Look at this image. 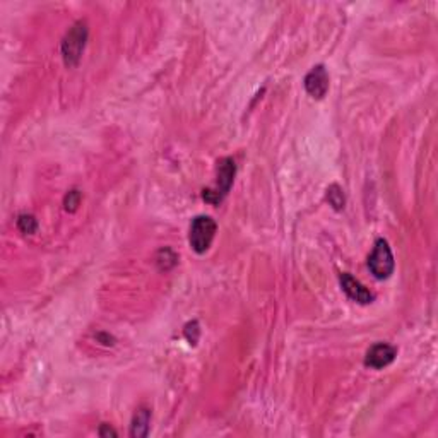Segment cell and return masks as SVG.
<instances>
[{
	"mask_svg": "<svg viewBox=\"0 0 438 438\" xmlns=\"http://www.w3.org/2000/svg\"><path fill=\"white\" fill-rule=\"evenodd\" d=\"M88 41V25L86 21H77L76 25L67 31L62 41V57L67 67H76L84 52Z\"/></svg>",
	"mask_w": 438,
	"mask_h": 438,
	"instance_id": "6da1fadb",
	"label": "cell"
},
{
	"mask_svg": "<svg viewBox=\"0 0 438 438\" xmlns=\"http://www.w3.org/2000/svg\"><path fill=\"white\" fill-rule=\"evenodd\" d=\"M236 167L235 161L231 157H223L218 161V169H216V187L214 188H206L202 193L204 200L212 206L219 204L224 197L230 192L233 180H235Z\"/></svg>",
	"mask_w": 438,
	"mask_h": 438,
	"instance_id": "7a4b0ae2",
	"label": "cell"
},
{
	"mask_svg": "<svg viewBox=\"0 0 438 438\" xmlns=\"http://www.w3.org/2000/svg\"><path fill=\"white\" fill-rule=\"evenodd\" d=\"M216 231H218V224L209 216H197L191 224V247L197 254H204L212 245Z\"/></svg>",
	"mask_w": 438,
	"mask_h": 438,
	"instance_id": "3957f363",
	"label": "cell"
},
{
	"mask_svg": "<svg viewBox=\"0 0 438 438\" xmlns=\"http://www.w3.org/2000/svg\"><path fill=\"white\" fill-rule=\"evenodd\" d=\"M394 255L389 243L384 238H378L375 242L373 252L368 257V269L377 279H387L394 272Z\"/></svg>",
	"mask_w": 438,
	"mask_h": 438,
	"instance_id": "277c9868",
	"label": "cell"
},
{
	"mask_svg": "<svg viewBox=\"0 0 438 438\" xmlns=\"http://www.w3.org/2000/svg\"><path fill=\"white\" fill-rule=\"evenodd\" d=\"M305 89L315 100H322L329 91V74L323 65H315L305 76Z\"/></svg>",
	"mask_w": 438,
	"mask_h": 438,
	"instance_id": "5b68a950",
	"label": "cell"
},
{
	"mask_svg": "<svg viewBox=\"0 0 438 438\" xmlns=\"http://www.w3.org/2000/svg\"><path fill=\"white\" fill-rule=\"evenodd\" d=\"M397 348L396 346L385 344V342H378V344L372 346L365 356V365L373 370H380L389 366L390 363L396 360Z\"/></svg>",
	"mask_w": 438,
	"mask_h": 438,
	"instance_id": "8992f818",
	"label": "cell"
},
{
	"mask_svg": "<svg viewBox=\"0 0 438 438\" xmlns=\"http://www.w3.org/2000/svg\"><path fill=\"white\" fill-rule=\"evenodd\" d=\"M339 281H341L342 291H344L353 302L361 303V305H368V303L373 302V295L370 293V290H366L358 279H354L353 276L348 274V272L341 274Z\"/></svg>",
	"mask_w": 438,
	"mask_h": 438,
	"instance_id": "52a82bcc",
	"label": "cell"
},
{
	"mask_svg": "<svg viewBox=\"0 0 438 438\" xmlns=\"http://www.w3.org/2000/svg\"><path fill=\"white\" fill-rule=\"evenodd\" d=\"M149 421H151V411L146 408L137 409V413L134 414L132 426H130V435H132L134 438L148 437Z\"/></svg>",
	"mask_w": 438,
	"mask_h": 438,
	"instance_id": "ba28073f",
	"label": "cell"
},
{
	"mask_svg": "<svg viewBox=\"0 0 438 438\" xmlns=\"http://www.w3.org/2000/svg\"><path fill=\"white\" fill-rule=\"evenodd\" d=\"M327 200H329V204L335 209V211H342V209H344L346 204L344 192H342V188L339 187L337 183H333L327 188Z\"/></svg>",
	"mask_w": 438,
	"mask_h": 438,
	"instance_id": "9c48e42d",
	"label": "cell"
},
{
	"mask_svg": "<svg viewBox=\"0 0 438 438\" xmlns=\"http://www.w3.org/2000/svg\"><path fill=\"white\" fill-rule=\"evenodd\" d=\"M18 228L26 235H33L38 230V221L31 214H21L18 219Z\"/></svg>",
	"mask_w": 438,
	"mask_h": 438,
	"instance_id": "30bf717a",
	"label": "cell"
},
{
	"mask_svg": "<svg viewBox=\"0 0 438 438\" xmlns=\"http://www.w3.org/2000/svg\"><path fill=\"white\" fill-rule=\"evenodd\" d=\"M79 204H81V192L79 191H70L69 193L65 195V200H64V206H65V211L69 212H76Z\"/></svg>",
	"mask_w": 438,
	"mask_h": 438,
	"instance_id": "8fae6325",
	"label": "cell"
},
{
	"mask_svg": "<svg viewBox=\"0 0 438 438\" xmlns=\"http://www.w3.org/2000/svg\"><path fill=\"white\" fill-rule=\"evenodd\" d=\"M167 255H168V248H163V250H160V254H157V259H156L157 266H160L161 269H165V271L172 269V267L176 264V260H179V257L168 259Z\"/></svg>",
	"mask_w": 438,
	"mask_h": 438,
	"instance_id": "7c38bea8",
	"label": "cell"
},
{
	"mask_svg": "<svg viewBox=\"0 0 438 438\" xmlns=\"http://www.w3.org/2000/svg\"><path fill=\"white\" fill-rule=\"evenodd\" d=\"M98 433H100V437H117V432L110 425H101Z\"/></svg>",
	"mask_w": 438,
	"mask_h": 438,
	"instance_id": "4fadbf2b",
	"label": "cell"
}]
</instances>
